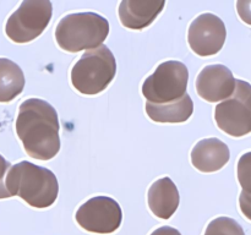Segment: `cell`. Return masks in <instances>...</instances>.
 Returning <instances> with one entry per match:
<instances>
[{"label":"cell","instance_id":"8","mask_svg":"<svg viewBox=\"0 0 251 235\" xmlns=\"http://www.w3.org/2000/svg\"><path fill=\"white\" fill-rule=\"evenodd\" d=\"M75 219L86 232L112 234L122 225L123 212L119 203L112 197L96 196L80 206Z\"/></svg>","mask_w":251,"mask_h":235},{"label":"cell","instance_id":"6","mask_svg":"<svg viewBox=\"0 0 251 235\" xmlns=\"http://www.w3.org/2000/svg\"><path fill=\"white\" fill-rule=\"evenodd\" d=\"M51 15L53 5L49 0H25L7 19L5 33L14 43H28L43 33Z\"/></svg>","mask_w":251,"mask_h":235},{"label":"cell","instance_id":"19","mask_svg":"<svg viewBox=\"0 0 251 235\" xmlns=\"http://www.w3.org/2000/svg\"><path fill=\"white\" fill-rule=\"evenodd\" d=\"M237 11L242 21L251 26V0H238Z\"/></svg>","mask_w":251,"mask_h":235},{"label":"cell","instance_id":"2","mask_svg":"<svg viewBox=\"0 0 251 235\" xmlns=\"http://www.w3.org/2000/svg\"><path fill=\"white\" fill-rule=\"evenodd\" d=\"M5 186L11 197L19 196L34 208L50 207L59 193L55 174L27 161L10 166L5 178Z\"/></svg>","mask_w":251,"mask_h":235},{"label":"cell","instance_id":"3","mask_svg":"<svg viewBox=\"0 0 251 235\" xmlns=\"http://www.w3.org/2000/svg\"><path fill=\"white\" fill-rule=\"evenodd\" d=\"M109 34V22L96 12H76L64 16L55 28L58 46L69 53L102 46Z\"/></svg>","mask_w":251,"mask_h":235},{"label":"cell","instance_id":"13","mask_svg":"<svg viewBox=\"0 0 251 235\" xmlns=\"http://www.w3.org/2000/svg\"><path fill=\"white\" fill-rule=\"evenodd\" d=\"M151 212L161 219H169L176 212L180 202L178 188L171 178L164 176L154 181L147 193Z\"/></svg>","mask_w":251,"mask_h":235},{"label":"cell","instance_id":"9","mask_svg":"<svg viewBox=\"0 0 251 235\" xmlns=\"http://www.w3.org/2000/svg\"><path fill=\"white\" fill-rule=\"evenodd\" d=\"M227 38V29L222 20L206 12L190 24L188 43L191 50L199 56H212L221 51Z\"/></svg>","mask_w":251,"mask_h":235},{"label":"cell","instance_id":"20","mask_svg":"<svg viewBox=\"0 0 251 235\" xmlns=\"http://www.w3.org/2000/svg\"><path fill=\"white\" fill-rule=\"evenodd\" d=\"M239 208L243 215L251 220V193L242 191L239 196Z\"/></svg>","mask_w":251,"mask_h":235},{"label":"cell","instance_id":"14","mask_svg":"<svg viewBox=\"0 0 251 235\" xmlns=\"http://www.w3.org/2000/svg\"><path fill=\"white\" fill-rule=\"evenodd\" d=\"M194 103L190 95L186 93L181 99L166 104H153L146 102V113L152 121L178 124L185 122L193 115Z\"/></svg>","mask_w":251,"mask_h":235},{"label":"cell","instance_id":"17","mask_svg":"<svg viewBox=\"0 0 251 235\" xmlns=\"http://www.w3.org/2000/svg\"><path fill=\"white\" fill-rule=\"evenodd\" d=\"M237 174L243 191L251 193V152H247L239 158Z\"/></svg>","mask_w":251,"mask_h":235},{"label":"cell","instance_id":"18","mask_svg":"<svg viewBox=\"0 0 251 235\" xmlns=\"http://www.w3.org/2000/svg\"><path fill=\"white\" fill-rule=\"evenodd\" d=\"M10 166H11L10 162H7L6 159L0 154V200L11 197L10 193L7 192L6 186H5V178H6V174L7 171H9Z\"/></svg>","mask_w":251,"mask_h":235},{"label":"cell","instance_id":"15","mask_svg":"<svg viewBox=\"0 0 251 235\" xmlns=\"http://www.w3.org/2000/svg\"><path fill=\"white\" fill-rule=\"evenodd\" d=\"M25 75L22 69L6 58H0V103H9L22 93Z\"/></svg>","mask_w":251,"mask_h":235},{"label":"cell","instance_id":"12","mask_svg":"<svg viewBox=\"0 0 251 235\" xmlns=\"http://www.w3.org/2000/svg\"><path fill=\"white\" fill-rule=\"evenodd\" d=\"M229 147L215 137L201 140L191 151V163L202 173L221 170L229 162Z\"/></svg>","mask_w":251,"mask_h":235},{"label":"cell","instance_id":"1","mask_svg":"<svg viewBox=\"0 0 251 235\" xmlns=\"http://www.w3.org/2000/svg\"><path fill=\"white\" fill-rule=\"evenodd\" d=\"M58 113L53 105L38 98L21 103L16 119V134L25 151L38 161H49L60 151Z\"/></svg>","mask_w":251,"mask_h":235},{"label":"cell","instance_id":"7","mask_svg":"<svg viewBox=\"0 0 251 235\" xmlns=\"http://www.w3.org/2000/svg\"><path fill=\"white\" fill-rule=\"evenodd\" d=\"M217 126L232 137H243L251 132V85L235 80L234 93L216 107Z\"/></svg>","mask_w":251,"mask_h":235},{"label":"cell","instance_id":"21","mask_svg":"<svg viewBox=\"0 0 251 235\" xmlns=\"http://www.w3.org/2000/svg\"><path fill=\"white\" fill-rule=\"evenodd\" d=\"M151 235H181L180 232L172 227H161L154 230Z\"/></svg>","mask_w":251,"mask_h":235},{"label":"cell","instance_id":"11","mask_svg":"<svg viewBox=\"0 0 251 235\" xmlns=\"http://www.w3.org/2000/svg\"><path fill=\"white\" fill-rule=\"evenodd\" d=\"M166 6V0H123L119 5V19L129 29H144L157 19Z\"/></svg>","mask_w":251,"mask_h":235},{"label":"cell","instance_id":"10","mask_svg":"<svg viewBox=\"0 0 251 235\" xmlns=\"http://www.w3.org/2000/svg\"><path fill=\"white\" fill-rule=\"evenodd\" d=\"M234 90V76L222 64L205 66L196 78V92L206 102L217 103L228 99Z\"/></svg>","mask_w":251,"mask_h":235},{"label":"cell","instance_id":"5","mask_svg":"<svg viewBox=\"0 0 251 235\" xmlns=\"http://www.w3.org/2000/svg\"><path fill=\"white\" fill-rule=\"evenodd\" d=\"M188 81L189 70L183 63L164 61L142 83V94L153 104L176 102L186 94Z\"/></svg>","mask_w":251,"mask_h":235},{"label":"cell","instance_id":"16","mask_svg":"<svg viewBox=\"0 0 251 235\" xmlns=\"http://www.w3.org/2000/svg\"><path fill=\"white\" fill-rule=\"evenodd\" d=\"M205 235H245V233L233 218L218 217L208 223Z\"/></svg>","mask_w":251,"mask_h":235},{"label":"cell","instance_id":"4","mask_svg":"<svg viewBox=\"0 0 251 235\" xmlns=\"http://www.w3.org/2000/svg\"><path fill=\"white\" fill-rule=\"evenodd\" d=\"M117 61L107 46L82 54L71 70V83L82 94L95 95L103 92L114 80Z\"/></svg>","mask_w":251,"mask_h":235}]
</instances>
